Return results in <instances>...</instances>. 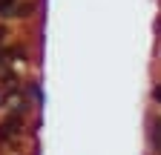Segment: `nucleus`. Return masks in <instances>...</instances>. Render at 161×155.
Listing matches in <instances>:
<instances>
[{"instance_id": "f257e3e1", "label": "nucleus", "mask_w": 161, "mask_h": 155, "mask_svg": "<svg viewBox=\"0 0 161 155\" xmlns=\"http://www.w3.org/2000/svg\"><path fill=\"white\" fill-rule=\"evenodd\" d=\"M23 115L26 112H12L0 121V141H14L23 132Z\"/></svg>"}, {"instance_id": "f03ea898", "label": "nucleus", "mask_w": 161, "mask_h": 155, "mask_svg": "<svg viewBox=\"0 0 161 155\" xmlns=\"http://www.w3.org/2000/svg\"><path fill=\"white\" fill-rule=\"evenodd\" d=\"M150 144H153V149L161 155V118H153V121H150Z\"/></svg>"}, {"instance_id": "7ed1b4c3", "label": "nucleus", "mask_w": 161, "mask_h": 155, "mask_svg": "<svg viewBox=\"0 0 161 155\" xmlns=\"http://www.w3.org/2000/svg\"><path fill=\"white\" fill-rule=\"evenodd\" d=\"M32 9H35L32 0H26V3H17V6H12V9H9V17H29V14H32Z\"/></svg>"}, {"instance_id": "20e7f679", "label": "nucleus", "mask_w": 161, "mask_h": 155, "mask_svg": "<svg viewBox=\"0 0 161 155\" xmlns=\"http://www.w3.org/2000/svg\"><path fill=\"white\" fill-rule=\"evenodd\" d=\"M153 101H155V104H161V83H155V86H153Z\"/></svg>"}, {"instance_id": "39448f33", "label": "nucleus", "mask_w": 161, "mask_h": 155, "mask_svg": "<svg viewBox=\"0 0 161 155\" xmlns=\"http://www.w3.org/2000/svg\"><path fill=\"white\" fill-rule=\"evenodd\" d=\"M6 35H9V29H6V26H0V43L6 40Z\"/></svg>"}, {"instance_id": "423d86ee", "label": "nucleus", "mask_w": 161, "mask_h": 155, "mask_svg": "<svg viewBox=\"0 0 161 155\" xmlns=\"http://www.w3.org/2000/svg\"><path fill=\"white\" fill-rule=\"evenodd\" d=\"M158 32H161V20H158Z\"/></svg>"}]
</instances>
